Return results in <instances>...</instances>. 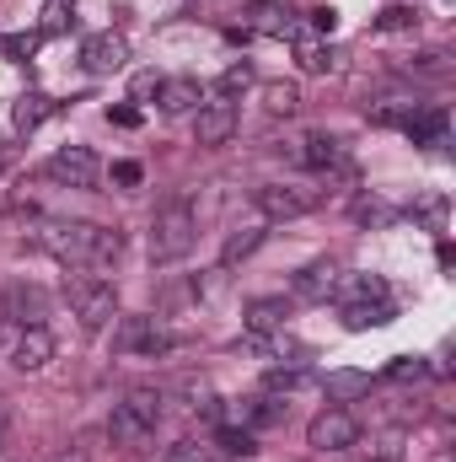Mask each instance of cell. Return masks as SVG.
<instances>
[{"label":"cell","mask_w":456,"mask_h":462,"mask_svg":"<svg viewBox=\"0 0 456 462\" xmlns=\"http://www.w3.org/2000/svg\"><path fill=\"white\" fill-rule=\"evenodd\" d=\"M59 189H97V178H103V162H97V151L92 145H59L54 156H49V167H43Z\"/></svg>","instance_id":"5"},{"label":"cell","mask_w":456,"mask_h":462,"mask_svg":"<svg viewBox=\"0 0 456 462\" xmlns=\"http://www.w3.org/2000/svg\"><path fill=\"white\" fill-rule=\"evenodd\" d=\"M221 447H226L231 457H252V452H258L252 430H236V425H226V430H221Z\"/></svg>","instance_id":"36"},{"label":"cell","mask_w":456,"mask_h":462,"mask_svg":"<svg viewBox=\"0 0 456 462\" xmlns=\"http://www.w3.org/2000/svg\"><path fill=\"white\" fill-rule=\"evenodd\" d=\"M65 296H70V312H76V323H81L87 334H103L118 318V291L108 280H97V274H76V280L65 285Z\"/></svg>","instance_id":"3"},{"label":"cell","mask_w":456,"mask_h":462,"mask_svg":"<svg viewBox=\"0 0 456 462\" xmlns=\"http://www.w3.org/2000/svg\"><path fill=\"white\" fill-rule=\"evenodd\" d=\"M414 114H419V103H408V97H387V103L370 108V124H397V129H403Z\"/></svg>","instance_id":"29"},{"label":"cell","mask_w":456,"mask_h":462,"mask_svg":"<svg viewBox=\"0 0 456 462\" xmlns=\"http://www.w3.org/2000/svg\"><path fill=\"white\" fill-rule=\"evenodd\" d=\"M343 301H381V296H392L387 291V280H376V274H354V280H339Z\"/></svg>","instance_id":"28"},{"label":"cell","mask_w":456,"mask_h":462,"mask_svg":"<svg viewBox=\"0 0 456 462\" xmlns=\"http://www.w3.org/2000/svg\"><path fill=\"white\" fill-rule=\"evenodd\" d=\"M231 134H236V103H226V97L221 103H205L199 118H194V140L215 151V145H226Z\"/></svg>","instance_id":"12"},{"label":"cell","mask_w":456,"mask_h":462,"mask_svg":"<svg viewBox=\"0 0 456 462\" xmlns=\"http://www.w3.org/2000/svg\"><path fill=\"white\" fill-rule=\"evenodd\" d=\"M285 328V301H247V334H279Z\"/></svg>","instance_id":"22"},{"label":"cell","mask_w":456,"mask_h":462,"mask_svg":"<svg viewBox=\"0 0 456 462\" xmlns=\"http://www.w3.org/2000/svg\"><path fill=\"white\" fill-rule=\"evenodd\" d=\"M76 22V0H49L43 5V32H65Z\"/></svg>","instance_id":"34"},{"label":"cell","mask_w":456,"mask_h":462,"mask_svg":"<svg viewBox=\"0 0 456 462\" xmlns=\"http://www.w3.org/2000/svg\"><path fill=\"white\" fill-rule=\"evenodd\" d=\"M323 199H328V189H306V183H263V189H258V210H263L269 221L312 216Z\"/></svg>","instance_id":"4"},{"label":"cell","mask_w":456,"mask_h":462,"mask_svg":"<svg viewBox=\"0 0 456 462\" xmlns=\"http://www.w3.org/2000/svg\"><path fill=\"white\" fill-rule=\"evenodd\" d=\"M376 27H381V32H408V27H419V11H414V5H387V11L376 16Z\"/></svg>","instance_id":"32"},{"label":"cell","mask_w":456,"mask_h":462,"mask_svg":"<svg viewBox=\"0 0 456 462\" xmlns=\"http://www.w3.org/2000/svg\"><path fill=\"white\" fill-rule=\"evenodd\" d=\"M108 118H114L118 129H134V124H140V108H134V103H118V108H108Z\"/></svg>","instance_id":"41"},{"label":"cell","mask_w":456,"mask_h":462,"mask_svg":"<svg viewBox=\"0 0 456 462\" xmlns=\"http://www.w3.org/2000/svg\"><path fill=\"white\" fill-rule=\"evenodd\" d=\"M370 452L381 462H403V436H381V441H370Z\"/></svg>","instance_id":"38"},{"label":"cell","mask_w":456,"mask_h":462,"mask_svg":"<svg viewBox=\"0 0 456 462\" xmlns=\"http://www.w3.org/2000/svg\"><path fill=\"white\" fill-rule=\"evenodd\" d=\"M194 242H199V216H194V205H188V199H167V205L156 210V221H150V258H156V263H178V258H188Z\"/></svg>","instance_id":"2"},{"label":"cell","mask_w":456,"mask_h":462,"mask_svg":"<svg viewBox=\"0 0 456 462\" xmlns=\"http://www.w3.org/2000/svg\"><path fill=\"white\" fill-rule=\"evenodd\" d=\"M263 108L269 114H296L301 108V92L290 81H274V87H263Z\"/></svg>","instance_id":"30"},{"label":"cell","mask_w":456,"mask_h":462,"mask_svg":"<svg viewBox=\"0 0 456 462\" xmlns=\"http://www.w3.org/2000/svg\"><path fill=\"white\" fill-rule=\"evenodd\" d=\"M0 49H5L11 60H27V54L38 49V38H27V32H16V38H0Z\"/></svg>","instance_id":"39"},{"label":"cell","mask_w":456,"mask_h":462,"mask_svg":"<svg viewBox=\"0 0 456 462\" xmlns=\"http://www.w3.org/2000/svg\"><path fill=\"white\" fill-rule=\"evenodd\" d=\"M156 92H161V76H156V70H140V76H134V103H145V97H156Z\"/></svg>","instance_id":"40"},{"label":"cell","mask_w":456,"mask_h":462,"mask_svg":"<svg viewBox=\"0 0 456 462\" xmlns=\"http://www.w3.org/2000/svg\"><path fill=\"white\" fill-rule=\"evenodd\" d=\"M312 27H317V32H333V27H339V11H333V5H317V11H312Z\"/></svg>","instance_id":"42"},{"label":"cell","mask_w":456,"mask_h":462,"mask_svg":"<svg viewBox=\"0 0 456 462\" xmlns=\"http://www.w3.org/2000/svg\"><path fill=\"white\" fill-rule=\"evenodd\" d=\"M178 393L188 398V409H199V414H221V403H215V387L205 382V376H178Z\"/></svg>","instance_id":"24"},{"label":"cell","mask_w":456,"mask_h":462,"mask_svg":"<svg viewBox=\"0 0 456 462\" xmlns=\"http://www.w3.org/2000/svg\"><path fill=\"white\" fill-rule=\"evenodd\" d=\"M339 280H343L339 263H333V258H317V263H306V269L290 280V296H296V301H328V296H339Z\"/></svg>","instance_id":"10"},{"label":"cell","mask_w":456,"mask_h":462,"mask_svg":"<svg viewBox=\"0 0 456 462\" xmlns=\"http://www.w3.org/2000/svg\"><path fill=\"white\" fill-rule=\"evenodd\" d=\"M279 420H285V409L269 403V398H231L226 409V425H236V430H263V425H279Z\"/></svg>","instance_id":"14"},{"label":"cell","mask_w":456,"mask_h":462,"mask_svg":"<svg viewBox=\"0 0 456 462\" xmlns=\"http://www.w3.org/2000/svg\"><path fill=\"white\" fill-rule=\"evenodd\" d=\"M242 32H263V38H301V22L285 0H247L242 5Z\"/></svg>","instance_id":"7"},{"label":"cell","mask_w":456,"mask_h":462,"mask_svg":"<svg viewBox=\"0 0 456 462\" xmlns=\"http://www.w3.org/2000/svg\"><path fill=\"white\" fill-rule=\"evenodd\" d=\"M0 172H5V145H0Z\"/></svg>","instance_id":"46"},{"label":"cell","mask_w":456,"mask_h":462,"mask_svg":"<svg viewBox=\"0 0 456 462\" xmlns=\"http://www.w3.org/2000/svg\"><path fill=\"white\" fill-rule=\"evenodd\" d=\"M247 87H252V65H247V60H242V65H226V70H221V81H215V92H221V97H236V92H247Z\"/></svg>","instance_id":"31"},{"label":"cell","mask_w":456,"mask_h":462,"mask_svg":"<svg viewBox=\"0 0 456 462\" xmlns=\"http://www.w3.org/2000/svg\"><path fill=\"white\" fill-rule=\"evenodd\" d=\"M306 441H312V452H349V447L360 441V420H354L349 409H323V414L306 425Z\"/></svg>","instance_id":"8"},{"label":"cell","mask_w":456,"mask_h":462,"mask_svg":"<svg viewBox=\"0 0 456 462\" xmlns=\"http://www.w3.org/2000/svg\"><path fill=\"white\" fill-rule=\"evenodd\" d=\"M49 360H54V334H49L43 323H32V328L16 334V345H11V365H16V371L32 376V371H43Z\"/></svg>","instance_id":"11"},{"label":"cell","mask_w":456,"mask_h":462,"mask_svg":"<svg viewBox=\"0 0 456 462\" xmlns=\"http://www.w3.org/2000/svg\"><path fill=\"white\" fill-rule=\"evenodd\" d=\"M263 387L269 393H301V387H312V376L301 365H269L263 371Z\"/></svg>","instance_id":"26"},{"label":"cell","mask_w":456,"mask_h":462,"mask_svg":"<svg viewBox=\"0 0 456 462\" xmlns=\"http://www.w3.org/2000/svg\"><path fill=\"white\" fill-rule=\"evenodd\" d=\"M114 183L118 189H140L145 183V167L140 162H114Z\"/></svg>","instance_id":"37"},{"label":"cell","mask_w":456,"mask_h":462,"mask_svg":"<svg viewBox=\"0 0 456 462\" xmlns=\"http://www.w3.org/2000/svg\"><path fill=\"white\" fill-rule=\"evenodd\" d=\"M81 65H87V76H118V70L129 65L123 32H92V38L81 43Z\"/></svg>","instance_id":"9"},{"label":"cell","mask_w":456,"mask_h":462,"mask_svg":"<svg viewBox=\"0 0 456 462\" xmlns=\"http://www.w3.org/2000/svg\"><path fill=\"white\" fill-rule=\"evenodd\" d=\"M387 376H392V382H424V376H430V365H424L419 355H392Z\"/></svg>","instance_id":"33"},{"label":"cell","mask_w":456,"mask_h":462,"mask_svg":"<svg viewBox=\"0 0 456 462\" xmlns=\"http://www.w3.org/2000/svg\"><path fill=\"white\" fill-rule=\"evenodd\" d=\"M0 339H5V312H0Z\"/></svg>","instance_id":"47"},{"label":"cell","mask_w":456,"mask_h":462,"mask_svg":"<svg viewBox=\"0 0 456 462\" xmlns=\"http://www.w3.org/2000/svg\"><path fill=\"white\" fill-rule=\"evenodd\" d=\"M323 393L333 398V403H349V398H360V393H370V371H328L323 376Z\"/></svg>","instance_id":"21"},{"label":"cell","mask_w":456,"mask_h":462,"mask_svg":"<svg viewBox=\"0 0 456 462\" xmlns=\"http://www.w3.org/2000/svg\"><path fill=\"white\" fill-rule=\"evenodd\" d=\"M123 409H134L145 425H161V393L156 387H129L123 393Z\"/></svg>","instance_id":"27"},{"label":"cell","mask_w":456,"mask_h":462,"mask_svg":"<svg viewBox=\"0 0 456 462\" xmlns=\"http://www.w3.org/2000/svg\"><path fill=\"white\" fill-rule=\"evenodd\" d=\"M59 103L54 97H43V92H27V97H16V108H11V124H16V134H32L43 118L54 114Z\"/></svg>","instance_id":"20"},{"label":"cell","mask_w":456,"mask_h":462,"mask_svg":"<svg viewBox=\"0 0 456 462\" xmlns=\"http://www.w3.org/2000/svg\"><path fill=\"white\" fill-rule=\"evenodd\" d=\"M339 65H343V54L333 43H301V70L306 76H333Z\"/></svg>","instance_id":"23"},{"label":"cell","mask_w":456,"mask_h":462,"mask_svg":"<svg viewBox=\"0 0 456 462\" xmlns=\"http://www.w3.org/2000/svg\"><path fill=\"white\" fill-rule=\"evenodd\" d=\"M392 296H381V301H343V328L349 334H365V328H387L392 323Z\"/></svg>","instance_id":"17"},{"label":"cell","mask_w":456,"mask_h":462,"mask_svg":"<svg viewBox=\"0 0 456 462\" xmlns=\"http://www.w3.org/2000/svg\"><path fill=\"white\" fill-rule=\"evenodd\" d=\"M161 462H210V447L205 441H194V436H183V441H172L167 447V457Z\"/></svg>","instance_id":"35"},{"label":"cell","mask_w":456,"mask_h":462,"mask_svg":"<svg viewBox=\"0 0 456 462\" xmlns=\"http://www.w3.org/2000/svg\"><path fill=\"white\" fill-rule=\"evenodd\" d=\"M5 420H11V409H5V398H0V430H5Z\"/></svg>","instance_id":"45"},{"label":"cell","mask_w":456,"mask_h":462,"mask_svg":"<svg viewBox=\"0 0 456 462\" xmlns=\"http://www.w3.org/2000/svg\"><path fill=\"white\" fill-rule=\"evenodd\" d=\"M296 162L312 167V172H333V167H343V140H333V134H306L301 151H296Z\"/></svg>","instance_id":"16"},{"label":"cell","mask_w":456,"mask_h":462,"mask_svg":"<svg viewBox=\"0 0 456 462\" xmlns=\"http://www.w3.org/2000/svg\"><path fill=\"white\" fill-rule=\"evenodd\" d=\"M32 242L54 253L59 263H92V269H108L123 253V236L114 226H92V221H38Z\"/></svg>","instance_id":"1"},{"label":"cell","mask_w":456,"mask_h":462,"mask_svg":"<svg viewBox=\"0 0 456 462\" xmlns=\"http://www.w3.org/2000/svg\"><path fill=\"white\" fill-rule=\"evenodd\" d=\"M5 318L22 323V328H32V323L49 318V296H43L38 285H11V291H5Z\"/></svg>","instance_id":"15"},{"label":"cell","mask_w":456,"mask_h":462,"mask_svg":"<svg viewBox=\"0 0 456 462\" xmlns=\"http://www.w3.org/2000/svg\"><path fill=\"white\" fill-rule=\"evenodd\" d=\"M108 441H114V447H123V452H145V447L156 441V425H145L134 409L114 403V414H108Z\"/></svg>","instance_id":"13"},{"label":"cell","mask_w":456,"mask_h":462,"mask_svg":"<svg viewBox=\"0 0 456 462\" xmlns=\"http://www.w3.org/2000/svg\"><path fill=\"white\" fill-rule=\"evenodd\" d=\"M54 462H92V452H87V447H70V452H59Z\"/></svg>","instance_id":"44"},{"label":"cell","mask_w":456,"mask_h":462,"mask_svg":"<svg viewBox=\"0 0 456 462\" xmlns=\"http://www.w3.org/2000/svg\"><path fill=\"white\" fill-rule=\"evenodd\" d=\"M446 124H451L446 108H424V103H419V114L408 118L403 129H408V140H414V145H446Z\"/></svg>","instance_id":"19"},{"label":"cell","mask_w":456,"mask_h":462,"mask_svg":"<svg viewBox=\"0 0 456 462\" xmlns=\"http://www.w3.org/2000/svg\"><path fill=\"white\" fill-rule=\"evenodd\" d=\"M263 236H269V231H258V226H247V231H231L226 236V247H221V263H242V258H252V253H258V247H263Z\"/></svg>","instance_id":"25"},{"label":"cell","mask_w":456,"mask_h":462,"mask_svg":"<svg viewBox=\"0 0 456 462\" xmlns=\"http://www.w3.org/2000/svg\"><path fill=\"white\" fill-rule=\"evenodd\" d=\"M435 263H441V269H451V263H456V247H451V242H441V247H435Z\"/></svg>","instance_id":"43"},{"label":"cell","mask_w":456,"mask_h":462,"mask_svg":"<svg viewBox=\"0 0 456 462\" xmlns=\"http://www.w3.org/2000/svg\"><path fill=\"white\" fill-rule=\"evenodd\" d=\"M114 349L118 355H145V360H156V355L172 349V334L161 328V318H118Z\"/></svg>","instance_id":"6"},{"label":"cell","mask_w":456,"mask_h":462,"mask_svg":"<svg viewBox=\"0 0 456 462\" xmlns=\"http://www.w3.org/2000/svg\"><path fill=\"white\" fill-rule=\"evenodd\" d=\"M156 103H161V114L167 118L194 114V108H199V81H194V76H172V81H161Z\"/></svg>","instance_id":"18"}]
</instances>
